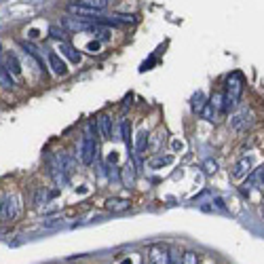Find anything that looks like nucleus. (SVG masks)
<instances>
[{"label": "nucleus", "instance_id": "1", "mask_svg": "<svg viewBox=\"0 0 264 264\" xmlns=\"http://www.w3.org/2000/svg\"><path fill=\"white\" fill-rule=\"evenodd\" d=\"M241 93H243V74L232 72L228 76V83H226V93L222 95V110H224V112L237 110L239 101H241Z\"/></svg>", "mask_w": 264, "mask_h": 264}, {"label": "nucleus", "instance_id": "2", "mask_svg": "<svg viewBox=\"0 0 264 264\" xmlns=\"http://www.w3.org/2000/svg\"><path fill=\"white\" fill-rule=\"evenodd\" d=\"M78 157H80V163L83 165H93V161L97 157V142L93 138V123L89 125L87 134L83 136V142H80V148H78Z\"/></svg>", "mask_w": 264, "mask_h": 264}, {"label": "nucleus", "instance_id": "3", "mask_svg": "<svg viewBox=\"0 0 264 264\" xmlns=\"http://www.w3.org/2000/svg\"><path fill=\"white\" fill-rule=\"evenodd\" d=\"M228 125H230V129L235 131V134H245V131L253 125V112H251V108H241V110H237L235 114H230Z\"/></svg>", "mask_w": 264, "mask_h": 264}, {"label": "nucleus", "instance_id": "4", "mask_svg": "<svg viewBox=\"0 0 264 264\" xmlns=\"http://www.w3.org/2000/svg\"><path fill=\"white\" fill-rule=\"evenodd\" d=\"M17 216H19V197L9 195L3 201V205H0V220L13 222V220H17Z\"/></svg>", "mask_w": 264, "mask_h": 264}, {"label": "nucleus", "instance_id": "5", "mask_svg": "<svg viewBox=\"0 0 264 264\" xmlns=\"http://www.w3.org/2000/svg\"><path fill=\"white\" fill-rule=\"evenodd\" d=\"M68 13L74 15V17L85 19V22H91V24H93L95 19L101 15L99 11H95V9H89V7H85V5H80V3H70V5H68Z\"/></svg>", "mask_w": 264, "mask_h": 264}, {"label": "nucleus", "instance_id": "6", "mask_svg": "<svg viewBox=\"0 0 264 264\" xmlns=\"http://www.w3.org/2000/svg\"><path fill=\"white\" fill-rule=\"evenodd\" d=\"M22 49H24V53H26L28 57H32L34 62L38 64V70H40V72H47V68H45V59H43V55H40V49H38L34 43L22 40Z\"/></svg>", "mask_w": 264, "mask_h": 264}, {"label": "nucleus", "instance_id": "7", "mask_svg": "<svg viewBox=\"0 0 264 264\" xmlns=\"http://www.w3.org/2000/svg\"><path fill=\"white\" fill-rule=\"evenodd\" d=\"M97 129H99V134L104 140H112L114 138V123H112V118H110L108 114H101L97 118Z\"/></svg>", "mask_w": 264, "mask_h": 264}, {"label": "nucleus", "instance_id": "8", "mask_svg": "<svg viewBox=\"0 0 264 264\" xmlns=\"http://www.w3.org/2000/svg\"><path fill=\"white\" fill-rule=\"evenodd\" d=\"M47 59H49V68L53 70V72H55L57 76H66V74H68V66H66V62L55 53V51H51V53L47 55Z\"/></svg>", "mask_w": 264, "mask_h": 264}, {"label": "nucleus", "instance_id": "9", "mask_svg": "<svg viewBox=\"0 0 264 264\" xmlns=\"http://www.w3.org/2000/svg\"><path fill=\"white\" fill-rule=\"evenodd\" d=\"M59 51H62V55H66L72 64H80V59H83L80 51H78L74 45H70L68 40H59Z\"/></svg>", "mask_w": 264, "mask_h": 264}, {"label": "nucleus", "instance_id": "10", "mask_svg": "<svg viewBox=\"0 0 264 264\" xmlns=\"http://www.w3.org/2000/svg\"><path fill=\"white\" fill-rule=\"evenodd\" d=\"M150 260H152V264H171V253L161 249V247H152L150 249Z\"/></svg>", "mask_w": 264, "mask_h": 264}, {"label": "nucleus", "instance_id": "11", "mask_svg": "<svg viewBox=\"0 0 264 264\" xmlns=\"http://www.w3.org/2000/svg\"><path fill=\"white\" fill-rule=\"evenodd\" d=\"M249 171H251V159L249 157H243L239 163L232 167V176H235V178H245Z\"/></svg>", "mask_w": 264, "mask_h": 264}, {"label": "nucleus", "instance_id": "12", "mask_svg": "<svg viewBox=\"0 0 264 264\" xmlns=\"http://www.w3.org/2000/svg\"><path fill=\"white\" fill-rule=\"evenodd\" d=\"M5 66L9 68V72H11V74H15V76L22 74V64H19V59H17L15 53H7V57H5Z\"/></svg>", "mask_w": 264, "mask_h": 264}, {"label": "nucleus", "instance_id": "13", "mask_svg": "<svg viewBox=\"0 0 264 264\" xmlns=\"http://www.w3.org/2000/svg\"><path fill=\"white\" fill-rule=\"evenodd\" d=\"M0 87L3 89H13L15 87V80H13L11 72H9V68L5 64H0Z\"/></svg>", "mask_w": 264, "mask_h": 264}, {"label": "nucleus", "instance_id": "14", "mask_svg": "<svg viewBox=\"0 0 264 264\" xmlns=\"http://www.w3.org/2000/svg\"><path fill=\"white\" fill-rule=\"evenodd\" d=\"M171 163H174V157H171V155H167V157L159 155V157H152L148 161V167L150 169H159V167H165V165H171Z\"/></svg>", "mask_w": 264, "mask_h": 264}, {"label": "nucleus", "instance_id": "15", "mask_svg": "<svg viewBox=\"0 0 264 264\" xmlns=\"http://www.w3.org/2000/svg\"><path fill=\"white\" fill-rule=\"evenodd\" d=\"M129 207V201L127 199H118V197H112V199H108L106 201V209L110 211H123Z\"/></svg>", "mask_w": 264, "mask_h": 264}, {"label": "nucleus", "instance_id": "16", "mask_svg": "<svg viewBox=\"0 0 264 264\" xmlns=\"http://www.w3.org/2000/svg\"><path fill=\"white\" fill-rule=\"evenodd\" d=\"M76 3L85 5V7H89V9H95V11H99V13L108 7V0H76Z\"/></svg>", "mask_w": 264, "mask_h": 264}, {"label": "nucleus", "instance_id": "17", "mask_svg": "<svg viewBox=\"0 0 264 264\" xmlns=\"http://www.w3.org/2000/svg\"><path fill=\"white\" fill-rule=\"evenodd\" d=\"M216 114H218V110H216V106L211 104V101H207L205 108L201 110V116L205 120H209V123H214V120H216Z\"/></svg>", "mask_w": 264, "mask_h": 264}, {"label": "nucleus", "instance_id": "18", "mask_svg": "<svg viewBox=\"0 0 264 264\" xmlns=\"http://www.w3.org/2000/svg\"><path fill=\"white\" fill-rule=\"evenodd\" d=\"M205 104H207V101H205V95H203V91H197L195 97H192V110L201 114V110L205 108Z\"/></svg>", "mask_w": 264, "mask_h": 264}, {"label": "nucleus", "instance_id": "19", "mask_svg": "<svg viewBox=\"0 0 264 264\" xmlns=\"http://www.w3.org/2000/svg\"><path fill=\"white\" fill-rule=\"evenodd\" d=\"M49 34L53 36V38H57V40H66V28H59V26H51L49 28Z\"/></svg>", "mask_w": 264, "mask_h": 264}, {"label": "nucleus", "instance_id": "20", "mask_svg": "<svg viewBox=\"0 0 264 264\" xmlns=\"http://www.w3.org/2000/svg\"><path fill=\"white\" fill-rule=\"evenodd\" d=\"M45 201H47V192H45V188H43V186H40V188L36 190V197H34V205H36V207H40V205H43Z\"/></svg>", "mask_w": 264, "mask_h": 264}, {"label": "nucleus", "instance_id": "21", "mask_svg": "<svg viewBox=\"0 0 264 264\" xmlns=\"http://www.w3.org/2000/svg\"><path fill=\"white\" fill-rule=\"evenodd\" d=\"M134 178H136V176H134V167L127 165V167H125V176H123L125 184H129V186H131V184H134Z\"/></svg>", "mask_w": 264, "mask_h": 264}, {"label": "nucleus", "instance_id": "22", "mask_svg": "<svg viewBox=\"0 0 264 264\" xmlns=\"http://www.w3.org/2000/svg\"><path fill=\"white\" fill-rule=\"evenodd\" d=\"M184 264H197V256L192 251H188V253H184Z\"/></svg>", "mask_w": 264, "mask_h": 264}, {"label": "nucleus", "instance_id": "23", "mask_svg": "<svg viewBox=\"0 0 264 264\" xmlns=\"http://www.w3.org/2000/svg\"><path fill=\"white\" fill-rule=\"evenodd\" d=\"M91 53H97V49H99V43H89V47H87Z\"/></svg>", "mask_w": 264, "mask_h": 264}, {"label": "nucleus", "instance_id": "24", "mask_svg": "<svg viewBox=\"0 0 264 264\" xmlns=\"http://www.w3.org/2000/svg\"><path fill=\"white\" fill-rule=\"evenodd\" d=\"M5 55V49H3V43H0V57Z\"/></svg>", "mask_w": 264, "mask_h": 264}, {"label": "nucleus", "instance_id": "25", "mask_svg": "<svg viewBox=\"0 0 264 264\" xmlns=\"http://www.w3.org/2000/svg\"><path fill=\"white\" fill-rule=\"evenodd\" d=\"M123 264H131V262H129V260H125V262H123Z\"/></svg>", "mask_w": 264, "mask_h": 264}, {"label": "nucleus", "instance_id": "26", "mask_svg": "<svg viewBox=\"0 0 264 264\" xmlns=\"http://www.w3.org/2000/svg\"><path fill=\"white\" fill-rule=\"evenodd\" d=\"M0 205H3V201H0Z\"/></svg>", "mask_w": 264, "mask_h": 264}]
</instances>
